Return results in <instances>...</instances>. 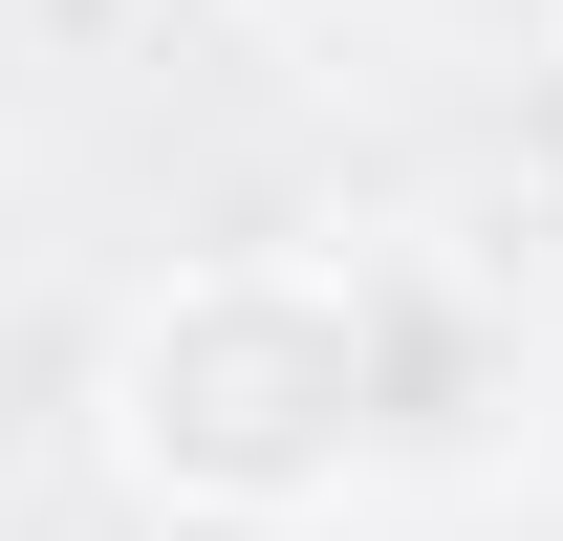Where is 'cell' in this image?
Returning <instances> with one entry per match:
<instances>
[{
    "label": "cell",
    "mask_w": 563,
    "mask_h": 541,
    "mask_svg": "<svg viewBox=\"0 0 563 541\" xmlns=\"http://www.w3.org/2000/svg\"><path fill=\"white\" fill-rule=\"evenodd\" d=\"M347 455H390V368H368V261H196L131 325V476L282 520Z\"/></svg>",
    "instance_id": "obj_1"
}]
</instances>
